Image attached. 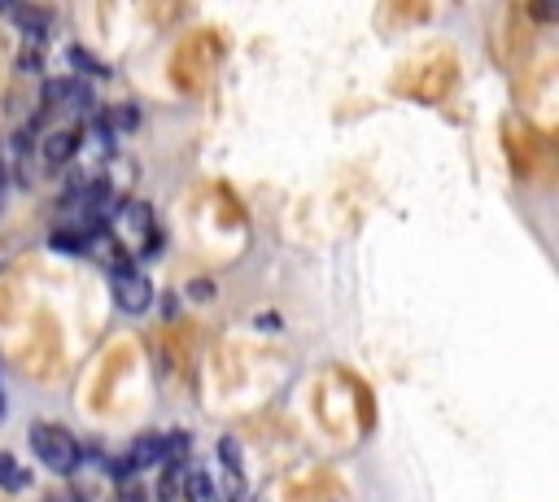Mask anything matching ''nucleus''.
<instances>
[{
  "label": "nucleus",
  "mask_w": 559,
  "mask_h": 502,
  "mask_svg": "<svg viewBox=\"0 0 559 502\" xmlns=\"http://www.w3.org/2000/svg\"><path fill=\"white\" fill-rule=\"evenodd\" d=\"M27 441H31L35 459H40L49 472L66 476V472H75V468H79V441L70 437L66 428H57V424H31Z\"/></svg>",
  "instance_id": "1"
},
{
  "label": "nucleus",
  "mask_w": 559,
  "mask_h": 502,
  "mask_svg": "<svg viewBox=\"0 0 559 502\" xmlns=\"http://www.w3.org/2000/svg\"><path fill=\"white\" fill-rule=\"evenodd\" d=\"M110 289H114V302L127 310V315H145L149 302H153V284L140 276L136 267H114L110 276Z\"/></svg>",
  "instance_id": "2"
},
{
  "label": "nucleus",
  "mask_w": 559,
  "mask_h": 502,
  "mask_svg": "<svg viewBox=\"0 0 559 502\" xmlns=\"http://www.w3.org/2000/svg\"><path fill=\"white\" fill-rule=\"evenodd\" d=\"M114 223H118V232L127 236V245H132V249H140V241H153V214H149V206H136V201H132V206L118 210Z\"/></svg>",
  "instance_id": "3"
},
{
  "label": "nucleus",
  "mask_w": 559,
  "mask_h": 502,
  "mask_svg": "<svg viewBox=\"0 0 559 502\" xmlns=\"http://www.w3.org/2000/svg\"><path fill=\"white\" fill-rule=\"evenodd\" d=\"M79 140H83L79 127H57V131H49V136H44V145H40L44 149V162H49V166H66L79 153Z\"/></svg>",
  "instance_id": "4"
},
{
  "label": "nucleus",
  "mask_w": 559,
  "mask_h": 502,
  "mask_svg": "<svg viewBox=\"0 0 559 502\" xmlns=\"http://www.w3.org/2000/svg\"><path fill=\"white\" fill-rule=\"evenodd\" d=\"M44 101H49V105H66V110H88L92 92L83 88V83H75V79H53L49 88H44Z\"/></svg>",
  "instance_id": "5"
},
{
  "label": "nucleus",
  "mask_w": 559,
  "mask_h": 502,
  "mask_svg": "<svg viewBox=\"0 0 559 502\" xmlns=\"http://www.w3.org/2000/svg\"><path fill=\"white\" fill-rule=\"evenodd\" d=\"M166 454V441L162 437H153L145 433L140 441H132V454H127V468H149V463H158Z\"/></svg>",
  "instance_id": "6"
},
{
  "label": "nucleus",
  "mask_w": 559,
  "mask_h": 502,
  "mask_svg": "<svg viewBox=\"0 0 559 502\" xmlns=\"http://www.w3.org/2000/svg\"><path fill=\"white\" fill-rule=\"evenodd\" d=\"M27 485H31V476L18 468V459L0 450V489H5V494H22Z\"/></svg>",
  "instance_id": "7"
},
{
  "label": "nucleus",
  "mask_w": 559,
  "mask_h": 502,
  "mask_svg": "<svg viewBox=\"0 0 559 502\" xmlns=\"http://www.w3.org/2000/svg\"><path fill=\"white\" fill-rule=\"evenodd\" d=\"M184 498L188 502H219V485L210 481V472H188L184 476Z\"/></svg>",
  "instance_id": "8"
},
{
  "label": "nucleus",
  "mask_w": 559,
  "mask_h": 502,
  "mask_svg": "<svg viewBox=\"0 0 559 502\" xmlns=\"http://www.w3.org/2000/svg\"><path fill=\"white\" fill-rule=\"evenodd\" d=\"M184 494V472L180 468H166L162 472V485H158V502H175Z\"/></svg>",
  "instance_id": "9"
},
{
  "label": "nucleus",
  "mask_w": 559,
  "mask_h": 502,
  "mask_svg": "<svg viewBox=\"0 0 559 502\" xmlns=\"http://www.w3.org/2000/svg\"><path fill=\"white\" fill-rule=\"evenodd\" d=\"M83 241H88L83 232H53V249H57V254H83Z\"/></svg>",
  "instance_id": "10"
},
{
  "label": "nucleus",
  "mask_w": 559,
  "mask_h": 502,
  "mask_svg": "<svg viewBox=\"0 0 559 502\" xmlns=\"http://www.w3.org/2000/svg\"><path fill=\"white\" fill-rule=\"evenodd\" d=\"M66 57H70V62H75V66H83V75H110V66H101L97 57H88L83 49H70Z\"/></svg>",
  "instance_id": "11"
},
{
  "label": "nucleus",
  "mask_w": 559,
  "mask_h": 502,
  "mask_svg": "<svg viewBox=\"0 0 559 502\" xmlns=\"http://www.w3.org/2000/svg\"><path fill=\"white\" fill-rule=\"evenodd\" d=\"M219 450H223V463H228L232 472H241V459H236V441H232V437H223V446H219Z\"/></svg>",
  "instance_id": "12"
},
{
  "label": "nucleus",
  "mask_w": 559,
  "mask_h": 502,
  "mask_svg": "<svg viewBox=\"0 0 559 502\" xmlns=\"http://www.w3.org/2000/svg\"><path fill=\"white\" fill-rule=\"evenodd\" d=\"M44 502H83V498L70 494V489H49V494H44Z\"/></svg>",
  "instance_id": "13"
},
{
  "label": "nucleus",
  "mask_w": 559,
  "mask_h": 502,
  "mask_svg": "<svg viewBox=\"0 0 559 502\" xmlns=\"http://www.w3.org/2000/svg\"><path fill=\"white\" fill-rule=\"evenodd\" d=\"M0 420H5V393H0Z\"/></svg>",
  "instance_id": "14"
}]
</instances>
